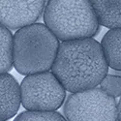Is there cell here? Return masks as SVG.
Segmentation results:
<instances>
[{"mask_svg":"<svg viewBox=\"0 0 121 121\" xmlns=\"http://www.w3.org/2000/svg\"><path fill=\"white\" fill-rule=\"evenodd\" d=\"M70 93L100 85L108 73L101 44L93 38L60 43L50 70Z\"/></svg>","mask_w":121,"mask_h":121,"instance_id":"1","label":"cell"},{"mask_svg":"<svg viewBox=\"0 0 121 121\" xmlns=\"http://www.w3.org/2000/svg\"><path fill=\"white\" fill-rule=\"evenodd\" d=\"M59 46V39L46 24L35 22L17 29L13 43L14 67L23 76L49 71Z\"/></svg>","mask_w":121,"mask_h":121,"instance_id":"2","label":"cell"},{"mask_svg":"<svg viewBox=\"0 0 121 121\" xmlns=\"http://www.w3.org/2000/svg\"><path fill=\"white\" fill-rule=\"evenodd\" d=\"M45 24L60 41L93 38L100 23L90 0H48Z\"/></svg>","mask_w":121,"mask_h":121,"instance_id":"3","label":"cell"},{"mask_svg":"<svg viewBox=\"0 0 121 121\" xmlns=\"http://www.w3.org/2000/svg\"><path fill=\"white\" fill-rule=\"evenodd\" d=\"M67 121H118L114 97L101 87L71 93L63 107Z\"/></svg>","mask_w":121,"mask_h":121,"instance_id":"4","label":"cell"},{"mask_svg":"<svg viewBox=\"0 0 121 121\" xmlns=\"http://www.w3.org/2000/svg\"><path fill=\"white\" fill-rule=\"evenodd\" d=\"M66 91L52 71L28 75L21 83L22 105L26 110L55 112L63 105Z\"/></svg>","mask_w":121,"mask_h":121,"instance_id":"5","label":"cell"},{"mask_svg":"<svg viewBox=\"0 0 121 121\" xmlns=\"http://www.w3.org/2000/svg\"><path fill=\"white\" fill-rule=\"evenodd\" d=\"M48 0H0V23L17 30L35 23L43 15Z\"/></svg>","mask_w":121,"mask_h":121,"instance_id":"6","label":"cell"},{"mask_svg":"<svg viewBox=\"0 0 121 121\" xmlns=\"http://www.w3.org/2000/svg\"><path fill=\"white\" fill-rule=\"evenodd\" d=\"M21 105V84L9 73L0 74V121L14 117Z\"/></svg>","mask_w":121,"mask_h":121,"instance_id":"7","label":"cell"},{"mask_svg":"<svg viewBox=\"0 0 121 121\" xmlns=\"http://www.w3.org/2000/svg\"><path fill=\"white\" fill-rule=\"evenodd\" d=\"M100 25L107 28L121 27V0H90Z\"/></svg>","mask_w":121,"mask_h":121,"instance_id":"8","label":"cell"},{"mask_svg":"<svg viewBox=\"0 0 121 121\" xmlns=\"http://www.w3.org/2000/svg\"><path fill=\"white\" fill-rule=\"evenodd\" d=\"M108 65L121 71V27L109 29L101 42Z\"/></svg>","mask_w":121,"mask_h":121,"instance_id":"9","label":"cell"},{"mask_svg":"<svg viewBox=\"0 0 121 121\" xmlns=\"http://www.w3.org/2000/svg\"><path fill=\"white\" fill-rule=\"evenodd\" d=\"M13 43L14 36L12 32L0 23V74L8 73L14 67Z\"/></svg>","mask_w":121,"mask_h":121,"instance_id":"10","label":"cell"},{"mask_svg":"<svg viewBox=\"0 0 121 121\" xmlns=\"http://www.w3.org/2000/svg\"><path fill=\"white\" fill-rule=\"evenodd\" d=\"M14 121H67L64 116L55 112H34L25 110L19 113Z\"/></svg>","mask_w":121,"mask_h":121,"instance_id":"11","label":"cell"},{"mask_svg":"<svg viewBox=\"0 0 121 121\" xmlns=\"http://www.w3.org/2000/svg\"><path fill=\"white\" fill-rule=\"evenodd\" d=\"M105 92L114 98L121 96V77L115 74H108L100 83Z\"/></svg>","mask_w":121,"mask_h":121,"instance_id":"12","label":"cell"},{"mask_svg":"<svg viewBox=\"0 0 121 121\" xmlns=\"http://www.w3.org/2000/svg\"><path fill=\"white\" fill-rule=\"evenodd\" d=\"M117 109H118V121H121V96L117 103Z\"/></svg>","mask_w":121,"mask_h":121,"instance_id":"13","label":"cell"},{"mask_svg":"<svg viewBox=\"0 0 121 121\" xmlns=\"http://www.w3.org/2000/svg\"><path fill=\"white\" fill-rule=\"evenodd\" d=\"M112 74H115V75H118L121 77V71H119V70H112Z\"/></svg>","mask_w":121,"mask_h":121,"instance_id":"14","label":"cell"},{"mask_svg":"<svg viewBox=\"0 0 121 121\" xmlns=\"http://www.w3.org/2000/svg\"></svg>","mask_w":121,"mask_h":121,"instance_id":"15","label":"cell"}]
</instances>
